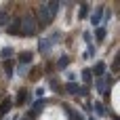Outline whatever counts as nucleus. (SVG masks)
Wrapping results in <instances>:
<instances>
[{"instance_id":"obj_1","label":"nucleus","mask_w":120,"mask_h":120,"mask_svg":"<svg viewBox=\"0 0 120 120\" xmlns=\"http://www.w3.org/2000/svg\"><path fill=\"white\" fill-rule=\"evenodd\" d=\"M36 30H38V23L34 15H25L19 19V32L23 36H36Z\"/></svg>"},{"instance_id":"obj_2","label":"nucleus","mask_w":120,"mask_h":120,"mask_svg":"<svg viewBox=\"0 0 120 120\" xmlns=\"http://www.w3.org/2000/svg\"><path fill=\"white\" fill-rule=\"evenodd\" d=\"M51 19H55L51 13H49V8H46V4L42 2L40 6H38V19H36V23L38 25H42V27H46L49 23H51Z\"/></svg>"},{"instance_id":"obj_3","label":"nucleus","mask_w":120,"mask_h":120,"mask_svg":"<svg viewBox=\"0 0 120 120\" xmlns=\"http://www.w3.org/2000/svg\"><path fill=\"white\" fill-rule=\"evenodd\" d=\"M110 89H112V78H110V76L97 78V91H99V93H110Z\"/></svg>"},{"instance_id":"obj_4","label":"nucleus","mask_w":120,"mask_h":120,"mask_svg":"<svg viewBox=\"0 0 120 120\" xmlns=\"http://www.w3.org/2000/svg\"><path fill=\"white\" fill-rule=\"evenodd\" d=\"M105 68H108V65H105L103 61H97V63H95V68L91 70V74H93V76H97V78H101V76H105Z\"/></svg>"},{"instance_id":"obj_5","label":"nucleus","mask_w":120,"mask_h":120,"mask_svg":"<svg viewBox=\"0 0 120 120\" xmlns=\"http://www.w3.org/2000/svg\"><path fill=\"white\" fill-rule=\"evenodd\" d=\"M65 91H68V93H72V95H86V91H84V89H80L76 82H68Z\"/></svg>"},{"instance_id":"obj_6","label":"nucleus","mask_w":120,"mask_h":120,"mask_svg":"<svg viewBox=\"0 0 120 120\" xmlns=\"http://www.w3.org/2000/svg\"><path fill=\"white\" fill-rule=\"evenodd\" d=\"M44 4H46V8H49V13H51L53 17L57 15V11H59V6H61L59 0H49V2H44Z\"/></svg>"},{"instance_id":"obj_7","label":"nucleus","mask_w":120,"mask_h":120,"mask_svg":"<svg viewBox=\"0 0 120 120\" xmlns=\"http://www.w3.org/2000/svg\"><path fill=\"white\" fill-rule=\"evenodd\" d=\"M101 15H103V6H97V11H95L93 17H91V23L99 27V23H101Z\"/></svg>"},{"instance_id":"obj_8","label":"nucleus","mask_w":120,"mask_h":120,"mask_svg":"<svg viewBox=\"0 0 120 120\" xmlns=\"http://www.w3.org/2000/svg\"><path fill=\"white\" fill-rule=\"evenodd\" d=\"M65 108V112H68V116H70V120H82V116L74 110V108H70V105H63Z\"/></svg>"},{"instance_id":"obj_9","label":"nucleus","mask_w":120,"mask_h":120,"mask_svg":"<svg viewBox=\"0 0 120 120\" xmlns=\"http://www.w3.org/2000/svg\"><path fill=\"white\" fill-rule=\"evenodd\" d=\"M6 30H8V34H19V19H15V21H11L8 25H6Z\"/></svg>"},{"instance_id":"obj_10","label":"nucleus","mask_w":120,"mask_h":120,"mask_svg":"<svg viewBox=\"0 0 120 120\" xmlns=\"http://www.w3.org/2000/svg\"><path fill=\"white\" fill-rule=\"evenodd\" d=\"M11 105H13V101H11V99H4V103H0V118H2L4 114H8Z\"/></svg>"},{"instance_id":"obj_11","label":"nucleus","mask_w":120,"mask_h":120,"mask_svg":"<svg viewBox=\"0 0 120 120\" xmlns=\"http://www.w3.org/2000/svg\"><path fill=\"white\" fill-rule=\"evenodd\" d=\"M32 59H34V55H32V53H21V55H19V63H21V65H27Z\"/></svg>"},{"instance_id":"obj_12","label":"nucleus","mask_w":120,"mask_h":120,"mask_svg":"<svg viewBox=\"0 0 120 120\" xmlns=\"http://www.w3.org/2000/svg\"><path fill=\"white\" fill-rule=\"evenodd\" d=\"M49 49H51V42H49L46 38H42V40L38 42V51H40V53H46Z\"/></svg>"},{"instance_id":"obj_13","label":"nucleus","mask_w":120,"mask_h":120,"mask_svg":"<svg viewBox=\"0 0 120 120\" xmlns=\"http://www.w3.org/2000/svg\"><path fill=\"white\" fill-rule=\"evenodd\" d=\"M68 63H70V57H68V55H63V57H59L57 68H59V70H65V68H68Z\"/></svg>"},{"instance_id":"obj_14","label":"nucleus","mask_w":120,"mask_h":120,"mask_svg":"<svg viewBox=\"0 0 120 120\" xmlns=\"http://www.w3.org/2000/svg\"><path fill=\"white\" fill-rule=\"evenodd\" d=\"M46 103H49V101H46V99H38V101H36V103H34V108H32V110H34V112H36V114H40V110H42V108H44V105H46Z\"/></svg>"},{"instance_id":"obj_15","label":"nucleus","mask_w":120,"mask_h":120,"mask_svg":"<svg viewBox=\"0 0 120 120\" xmlns=\"http://www.w3.org/2000/svg\"><path fill=\"white\" fill-rule=\"evenodd\" d=\"M105 34H108L105 27H97V30H95V38H97V42H101V40L105 38Z\"/></svg>"},{"instance_id":"obj_16","label":"nucleus","mask_w":120,"mask_h":120,"mask_svg":"<svg viewBox=\"0 0 120 120\" xmlns=\"http://www.w3.org/2000/svg\"><path fill=\"white\" fill-rule=\"evenodd\" d=\"M0 57H2V59H8V57H13V49H11V46H4V49H0Z\"/></svg>"},{"instance_id":"obj_17","label":"nucleus","mask_w":120,"mask_h":120,"mask_svg":"<svg viewBox=\"0 0 120 120\" xmlns=\"http://www.w3.org/2000/svg\"><path fill=\"white\" fill-rule=\"evenodd\" d=\"M25 99H27V91H25V89H21V91L17 93V103L21 105V103H25Z\"/></svg>"},{"instance_id":"obj_18","label":"nucleus","mask_w":120,"mask_h":120,"mask_svg":"<svg viewBox=\"0 0 120 120\" xmlns=\"http://www.w3.org/2000/svg\"><path fill=\"white\" fill-rule=\"evenodd\" d=\"M91 80H93L91 70H84V72H82V82H84V84H91Z\"/></svg>"},{"instance_id":"obj_19","label":"nucleus","mask_w":120,"mask_h":120,"mask_svg":"<svg viewBox=\"0 0 120 120\" xmlns=\"http://www.w3.org/2000/svg\"><path fill=\"white\" fill-rule=\"evenodd\" d=\"M8 23H11V17H8L6 13H2V11H0V25H2V27H6Z\"/></svg>"},{"instance_id":"obj_20","label":"nucleus","mask_w":120,"mask_h":120,"mask_svg":"<svg viewBox=\"0 0 120 120\" xmlns=\"http://www.w3.org/2000/svg\"><path fill=\"white\" fill-rule=\"evenodd\" d=\"M95 112H97L99 116H105V114H108V108L101 105V103H95Z\"/></svg>"},{"instance_id":"obj_21","label":"nucleus","mask_w":120,"mask_h":120,"mask_svg":"<svg viewBox=\"0 0 120 120\" xmlns=\"http://www.w3.org/2000/svg\"><path fill=\"white\" fill-rule=\"evenodd\" d=\"M89 15V4H80V19H86Z\"/></svg>"},{"instance_id":"obj_22","label":"nucleus","mask_w":120,"mask_h":120,"mask_svg":"<svg viewBox=\"0 0 120 120\" xmlns=\"http://www.w3.org/2000/svg\"><path fill=\"white\" fill-rule=\"evenodd\" d=\"M93 57H95V46H89L84 53V59H93Z\"/></svg>"},{"instance_id":"obj_23","label":"nucleus","mask_w":120,"mask_h":120,"mask_svg":"<svg viewBox=\"0 0 120 120\" xmlns=\"http://www.w3.org/2000/svg\"><path fill=\"white\" fill-rule=\"evenodd\" d=\"M17 74H19V76H25V74H27V65H21V63H19V65H17Z\"/></svg>"},{"instance_id":"obj_24","label":"nucleus","mask_w":120,"mask_h":120,"mask_svg":"<svg viewBox=\"0 0 120 120\" xmlns=\"http://www.w3.org/2000/svg\"><path fill=\"white\" fill-rule=\"evenodd\" d=\"M4 72H6V76H13V65H11L8 61L4 63Z\"/></svg>"},{"instance_id":"obj_25","label":"nucleus","mask_w":120,"mask_h":120,"mask_svg":"<svg viewBox=\"0 0 120 120\" xmlns=\"http://www.w3.org/2000/svg\"><path fill=\"white\" fill-rule=\"evenodd\" d=\"M82 38H84V42H89V44L93 42V36H91L89 32H84V34H82Z\"/></svg>"},{"instance_id":"obj_26","label":"nucleus","mask_w":120,"mask_h":120,"mask_svg":"<svg viewBox=\"0 0 120 120\" xmlns=\"http://www.w3.org/2000/svg\"><path fill=\"white\" fill-rule=\"evenodd\" d=\"M89 120H95V118H93V116H91V118H89Z\"/></svg>"},{"instance_id":"obj_27","label":"nucleus","mask_w":120,"mask_h":120,"mask_svg":"<svg viewBox=\"0 0 120 120\" xmlns=\"http://www.w3.org/2000/svg\"><path fill=\"white\" fill-rule=\"evenodd\" d=\"M8 120H15V118H8Z\"/></svg>"}]
</instances>
